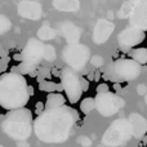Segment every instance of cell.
Returning <instances> with one entry per match:
<instances>
[{
    "label": "cell",
    "mask_w": 147,
    "mask_h": 147,
    "mask_svg": "<svg viewBox=\"0 0 147 147\" xmlns=\"http://www.w3.org/2000/svg\"><path fill=\"white\" fill-rule=\"evenodd\" d=\"M76 120L78 114L71 107L47 109L34 120V133L41 142L62 143L70 137Z\"/></svg>",
    "instance_id": "1"
},
{
    "label": "cell",
    "mask_w": 147,
    "mask_h": 147,
    "mask_svg": "<svg viewBox=\"0 0 147 147\" xmlns=\"http://www.w3.org/2000/svg\"><path fill=\"white\" fill-rule=\"evenodd\" d=\"M27 80L20 72H8L0 78V107L13 111L23 109L30 99Z\"/></svg>",
    "instance_id": "2"
},
{
    "label": "cell",
    "mask_w": 147,
    "mask_h": 147,
    "mask_svg": "<svg viewBox=\"0 0 147 147\" xmlns=\"http://www.w3.org/2000/svg\"><path fill=\"white\" fill-rule=\"evenodd\" d=\"M32 112L28 109L13 110L5 116L1 124L3 132L14 141H26L34 130Z\"/></svg>",
    "instance_id": "3"
},
{
    "label": "cell",
    "mask_w": 147,
    "mask_h": 147,
    "mask_svg": "<svg viewBox=\"0 0 147 147\" xmlns=\"http://www.w3.org/2000/svg\"><path fill=\"white\" fill-rule=\"evenodd\" d=\"M132 137H133V128L130 121L128 119H125V117H120V119L112 121V124L109 127V129L105 132L103 137H102V142L106 146L115 147L127 143Z\"/></svg>",
    "instance_id": "4"
},
{
    "label": "cell",
    "mask_w": 147,
    "mask_h": 147,
    "mask_svg": "<svg viewBox=\"0 0 147 147\" xmlns=\"http://www.w3.org/2000/svg\"><path fill=\"white\" fill-rule=\"evenodd\" d=\"M65 63L74 71H81L90 61V49L84 44H67L62 52Z\"/></svg>",
    "instance_id": "5"
},
{
    "label": "cell",
    "mask_w": 147,
    "mask_h": 147,
    "mask_svg": "<svg viewBox=\"0 0 147 147\" xmlns=\"http://www.w3.org/2000/svg\"><path fill=\"white\" fill-rule=\"evenodd\" d=\"M61 85L70 103L74 105L80 101L81 94H83V88H81V78L79 76L78 72L74 71L70 67L63 69L61 75Z\"/></svg>",
    "instance_id": "6"
},
{
    "label": "cell",
    "mask_w": 147,
    "mask_h": 147,
    "mask_svg": "<svg viewBox=\"0 0 147 147\" xmlns=\"http://www.w3.org/2000/svg\"><path fill=\"white\" fill-rule=\"evenodd\" d=\"M94 101H96V110L105 117L117 114V111L125 106L124 99L111 92L97 93V96L94 97Z\"/></svg>",
    "instance_id": "7"
},
{
    "label": "cell",
    "mask_w": 147,
    "mask_h": 147,
    "mask_svg": "<svg viewBox=\"0 0 147 147\" xmlns=\"http://www.w3.org/2000/svg\"><path fill=\"white\" fill-rule=\"evenodd\" d=\"M114 74L117 79L124 81H133L142 74V66L133 58H121L114 62Z\"/></svg>",
    "instance_id": "8"
},
{
    "label": "cell",
    "mask_w": 147,
    "mask_h": 147,
    "mask_svg": "<svg viewBox=\"0 0 147 147\" xmlns=\"http://www.w3.org/2000/svg\"><path fill=\"white\" fill-rule=\"evenodd\" d=\"M44 47L45 44L41 40H39L38 38H30L23 48L22 54H21L22 63L36 67L44 57Z\"/></svg>",
    "instance_id": "9"
},
{
    "label": "cell",
    "mask_w": 147,
    "mask_h": 147,
    "mask_svg": "<svg viewBox=\"0 0 147 147\" xmlns=\"http://www.w3.org/2000/svg\"><path fill=\"white\" fill-rule=\"evenodd\" d=\"M146 38L145 31L138 30L133 26H127L117 35V44L123 52H129L132 48L140 45Z\"/></svg>",
    "instance_id": "10"
},
{
    "label": "cell",
    "mask_w": 147,
    "mask_h": 147,
    "mask_svg": "<svg viewBox=\"0 0 147 147\" xmlns=\"http://www.w3.org/2000/svg\"><path fill=\"white\" fill-rule=\"evenodd\" d=\"M128 20H129V26L147 31V0H137L133 4L132 13Z\"/></svg>",
    "instance_id": "11"
},
{
    "label": "cell",
    "mask_w": 147,
    "mask_h": 147,
    "mask_svg": "<svg viewBox=\"0 0 147 147\" xmlns=\"http://www.w3.org/2000/svg\"><path fill=\"white\" fill-rule=\"evenodd\" d=\"M17 13L31 21H39L43 16V7L35 0H21L17 4Z\"/></svg>",
    "instance_id": "12"
},
{
    "label": "cell",
    "mask_w": 147,
    "mask_h": 147,
    "mask_svg": "<svg viewBox=\"0 0 147 147\" xmlns=\"http://www.w3.org/2000/svg\"><path fill=\"white\" fill-rule=\"evenodd\" d=\"M114 30L115 25L112 22H110L107 20H98L93 28V35H92L93 43L97 44V45L105 44L110 39V36L112 35Z\"/></svg>",
    "instance_id": "13"
},
{
    "label": "cell",
    "mask_w": 147,
    "mask_h": 147,
    "mask_svg": "<svg viewBox=\"0 0 147 147\" xmlns=\"http://www.w3.org/2000/svg\"><path fill=\"white\" fill-rule=\"evenodd\" d=\"M128 120L130 121L133 128V137L142 138L145 137V134L147 133V120L142 116L141 114H137V112H132L128 117Z\"/></svg>",
    "instance_id": "14"
},
{
    "label": "cell",
    "mask_w": 147,
    "mask_h": 147,
    "mask_svg": "<svg viewBox=\"0 0 147 147\" xmlns=\"http://www.w3.org/2000/svg\"><path fill=\"white\" fill-rule=\"evenodd\" d=\"M61 32L69 44H78L81 38V30L72 22H63L61 25Z\"/></svg>",
    "instance_id": "15"
},
{
    "label": "cell",
    "mask_w": 147,
    "mask_h": 147,
    "mask_svg": "<svg viewBox=\"0 0 147 147\" xmlns=\"http://www.w3.org/2000/svg\"><path fill=\"white\" fill-rule=\"evenodd\" d=\"M52 4L59 12H78L80 9L79 0H53Z\"/></svg>",
    "instance_id": "16"
},
{
    "label": "cell",
    "mask_w": 147,
    "mask_h": 147,
    "mask_svg": "<svg viewBox=\"0 0 147 147\" xmlns=\"http://www.w3.org/2000/svg\"><path fill=\"white\" fill-rule=\"evenodd\" d=\"M66 103V98L62 96L61 93H49L47 96L45 107L47 109H57V107H62Z\"/></svg>",
    "instance_id": "17"
},
{
    "label": "cell",
    "mask_w": 147,
    "mask_h": 147,
    "mask_svg": "<svg viewBox=\"0 0 147 147\" xmlns=\"http://www.w3.org/2000/svg\"><path fill=\"white\" fill-rule=\"evenodd\" d=\"M36 35H38V39L39 40H41L44 43V41H49V40H53L54 38H56V30L54 28H52L51 26H41L40 28L38 30V32H36Z\"/></svg>",
    "instance_id": "18"
},
{
    "label": "cell",
    "mask_w": 147,
    "mask_h": 147,
    "mask_svg": "<svg viewBox=\"0 0 147 147\" xmlns=\"http://www.w3.org/2000/svg\"><path fill=\"white\" fill-rule=\"evenodd\" d=\"M130 53H132V58L140 65L147 63V48H136Z\"/></svg>",
    "instance_id": "19"
},
{
    "label": "cell",
    "mask_w": 147,
    "mask_h": 147,
    "mask_svg": "<svg viewBox=\"0 0 147 147\" xmlns=\"http://www.w3.org/2000/svg\"><path fill=\"white\" fill-rule=\"evenodd\" d=\"M94 109H96V101H94V98H92V97L84 98L83 101L80 102V111L83 112V114L88 115L89 112H92Z\"/></svg>",
    "instance_id": "20"
},
{
    "label": "cell",
    "mask_w": 147,
    "mask_h": 147,
    "mask_svg": "<svg viewBox=\"0 0 147 147\" xmlns=\"http://www.w3.org/2000/svg\"><path fill=\"white\" fill-rule=\"evenodd\" d=\"M39 88H40V90L48 92V93H54V92L58 90V89H63L62 88V85L53 83V81H40Z\"/></svg>",
    "instance_id": "21"
},
{
    "label": "cell",
    "mask_w": 147,
    "mask_h": 147,
    "mask_svg": "<svg viewBox=\"0 0 147 147\" xmlns=\"http://www.w3.org/2000/svg\"><path fill=\"white\" fill-rule=\"evenodd\" d=\"M56 58H57L56 48H54L53 45H51V44H45L43 59L44 61H48V62H53V61H56Z\"/></svg>",
    "instance_id": "22"
},
{
    "label": "cell",
    "mask_w": 147,
    "mask_h": 147,
    "mask_svg": "<svg viewBox=\"0 0 147 147\" xmlns=\"http://www.w3.org/2000/svg\"><path fill=\"white\" fill-rule=\"evenodd\" d=\"M12 28V22L4 14H0V35H4Z\"/></svg>",
    "instance_id": "23"
},
{
    "label": "cell",
    "mask_w": 147,
    "mask_h": 147,
    "mask_svg": "<svg viewBox=\"0 0 147 147\" xmlns=\"http://www.w3.org/2000/svg\"><path fill=\"white\" fill-rule=\"evenodd\" d=\"M132 9H133V4H130L129 1H127L121 5V9L119 10L117 16H119L120 18H128L130 16V13H132Z\"/></svg>",
    "instance_id": "24"
},
{
    "label": "cell",
    "mask_w": 147,
    "mask_h": 147,
    "mask_svg": "<svg viewBox=\"0 0 147 147\" xmlns=\"http://www.w3.org/2000/svg\"><path fill=\"white\" fill-rule=\"evenodd\" d=\"M90 65L92 66H94V67H97V69H99L101 66H103V63H105V61H103V57H101V56H92L90 57Z\"/></svg>",
    "instance_id": "25"
},
{
    "label": "cell",
    "mask_w": 147,
    "mask_h": 147,
    "mask_svg": "<svg viewBox=\"0 0 147 147\" xmlns=\"http://www.w3.org/2000/svg\"><path fill=\"white\" fill-rule=\"evenodd\" d=\"M78 143H80V145L83 146V147H89V146H92L90 138L85 137V136H80V137L78 138Z\"/></svg>",
    "instance_id": "26"
},
{
    "label": "cell",
    "mask_w": 147,
    "mask_h": 147,
    "mask_svg": "<svg viewBox=\"0 0 147 147\" xmlns=\"http://www.w3.org/2000/svg\"><path fill=\"white\" fill-rule=\"evenodd\" d=\"M137 93L140 94V96H146L147 94V86L145 84H140V85L137 86Z\"/></svg>",
    "instance_id": "27"
},
{
    "label": "cell",
    "mask_w": 147,
    "mask_h": 147,
    "mask_svg": "<svg viewBox=\"0 0 147 147\" xmlns=\"http://www.w3.org/2000/svg\"><path fill=\"white\" fill-rule=\"evenodd\" d=\"M105 92H109V85L107 84H101L97 88V93H105Z\"/></svg>",
    "instance_id": "28"
},
{
    "label": "cell",
    "mask_w": 147,
    "mask_h": 147,
    "mask_svg": "<svg viewBox=\"0 0 147 147\" xmlns=\"http://www.w3.org/2000/svg\"><path fill=\"white\" fill-rule=\"evenodd\" d=\"M81 88H83V92L88 90V88H89L88 80H86V79H84V78H81Z\"/></svg>",
    "instance_id": "29"
},
{
    "label": "cell",
    "mask_w": 147,
    "mask_h": 147,
    "mask_svg": "<svg viewBox=\"0 0 147 147\" xmlns=\"http://www.w3.org/2000/svg\"><path fill=\"white\" fill-rule=\"evenodd\" d=\"M17 147H30V145L27 143V141H21L17 143Z\"/></svg>",
    "instance_id": "30"
},
{
    "label": "cell",
    "mask_w": 147,
    "mask_h": 147,
    "mask_svg": "<svg viewBox=\"0 0 147 147\" xmlns=\"http://www.w3.org/2000/svg\"><path fill=\"white\" fill-rule=\"evenodd\" d=\"M36 109H38V111H43V109H44L43 103H38V105H36Z\"/></svg>",
    "instance_id": "31"
},
{
    "label": "cell",
    "mask_w": 147,
    "mask_h": 147,
    "mask_svg": "<svg viewBox=\"0 0 147 147\" xmlns=\"http://www.w3.org/2000/svg\"><path fill=\"white\" fill-rule=\"evenodd\" d=\"M128 1H129V3H130V4H134V3H136V1H137V0H128Z\"/></svg>",
    "instance_id": "32"
},
{
    "label": "cell",
    "mask_w": 147,
    "mask_h": 147,
    "mask_svg": "<svg viewBox=\"0 0 147 147\" xmlns=\"http://www.w3.org/2000/svg\"><path fill=\"white\" fill-rule=\"evenodd\" d=\"M145 102H146V106H147V94L145 96Z\"/></svg>",
    "instance_id": "33"
},
{
    "label": "cell",
    "mask_w": 147,
    "mask_h": 147,
    "mask_svg": "<svg viewBox=\"0 0 147 147\" xmlns=\"http://www.w3.org/2000/svg\"><path fill=\"white\" fill-rule=\"evenodd\" d=\"M0 147H3V146H1V145H0Z\"/></svg>",
    "instance_id": "34"
}]
</instances>
